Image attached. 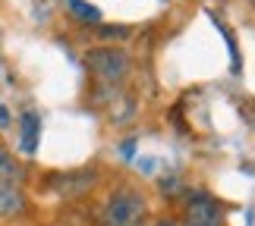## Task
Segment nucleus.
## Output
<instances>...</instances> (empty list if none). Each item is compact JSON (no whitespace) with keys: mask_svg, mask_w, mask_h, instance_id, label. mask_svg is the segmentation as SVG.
<instances>
[{"mask_svg":"<svg viewBox=\"0 0 255 226\" xmlns=\"http://www.w3.org/2000/svg\"><path fill=\"white\" fill-rule=\"evenodd\" d=\"M85 66L92 70L95 78H101L104 85H117V82H123V78L129 75L132 60H129L126 51L107 44V47H92V51L85 54Z\"/></svg>","mask_w":255,"mask_h":226,"instance_id":"f257e3e1","label":"nucleus"},{"mask_svg":"<svg viewBox=\"0 0 255 226\" xmlns=\"http://www.w3.org/2000/svg\"><path fill=\"white\" fill-rule=\"evenodd\" d=\"M145 211H148V204H145L142 192L135 189H117L111 198H107L104 211H101V220L104 226H135Z\"/></svg>","mask_w":255,"mask_h":226,"instance_id":"f03ea898","label":"nucleus"},{"mask_svg":"<svg viewBox=\"0 0 255 226\" xmlns=\"http://www.w3.org/2000/svg\"><path fill=\"white\" fill-rule=\"evenodd\" d=\"M186 226H221V204L208 192H192L186 198Z\"/></svg>","mask_w":255,"mask_h":226,"instance_id":"7ed1b4c3","label":"nucleus"},{"mask_svg":"<svg viewBox=\"0 0 255 226\" xmlns=\"http://www.w3.org/2000/svg\"><path fill=\"white\" fill-rule=\"evenodd\" d=\"M51 189L54 192H60V195H66V198H76V195H82V192H88L95 185V173L92 170H70V173H54L51 179Z\"/></svg>","mask_w":255,"mask_h":226,"instance_id":"20e7f679","label":"nucleus"},{"mask_svg":"<svg viewBox=\"0 0 255 226\" xmlns=\"http://www.w3.org/2000/svg\"><path fill=\"white\" fill-rule=\"evenodd\" d=\"M25 208H28L25 192L19 189L16 182H0V217H3V220L22 217Z\"/></svg>","mask_w":255,"mask_h":226,"instance_id":"39448f33","label":"nucleus"},{"mask_svg":"<svg viewBox=\"0 0 255 226\" xmlns=\"http://www.w3.org/2000/svg\"><path fill=\"white\" fill-rule=\"evenodd\" d=\"M19 132H22V139H19L22 151L25 154H35L38 151V135H41V120H38V113L25 110L22 116H19Z\"/></svg>","mask_w":255,"mask_h":226,"instance_id":"423d86ee","label":"nucleus"},{"mask_svg":"<svg viewBox=\"0 0 255 226\" xmlns=\"http://www.w3.org/2000/svg\"><path fill=\"white\" fill-rule=\"evenodd\" d=\"M22 163H19L16 160V157L13 154H9L6 148H3V145H0V182H22Z\"/></svg>","mask_w":255,"mask_h":226,"instance_id":"0eeeda50","label":"nucleus"},{"mask_svg":"<svg viewBox=\"0 0 255 226\" xmlns=\"http://www.w3.org/2000/svg\"><path fill=\"white\" fill-rule=\"evenodd\" d=\"M66 9H70V16H76L79 22H88V25L101 22V9L95 3H88V0H66Z\"/></svg>","mask_w":255,"mask_h":226,"instance_id":"6e6552de","label":"nucleus"},{"mask_svg":"<svg viewBox=\"0 0 255 226\" xmlns=\"http://www.w3.org/2000/svg\"><path fill=\"white\" fill-rule=\"evenodd\" d=\"M101 38H107V41H114V38H129V28L126 25H120V28H101Z\"/></svg>","mask_w":255,"mask_h":226,"instance_id":"1a4fd4ad","label":"nucleus"},{"mask_svg":"<svg viewBox=\"0 0 255 226\" xmlns=\"http://www.w3.org/2000/svg\"><path fill=\"white\" fill-rule=\"evenodd\" d=\"M9 123H13V113L6 104H0V129H9Z\"/></svg>","mask_w":255,"mask_h":226,"instance_id":"9d476101","label":"nucleus"},{"mask_svg":"<svg viewBox=\"0 0 255 226\" xmlns=\"http://www.w3.org/2000/svg\"><path fill=\"white\" fill-rule=\"evenodd\" d=\"M161 192L164 195H176L180 189H176V179H161Z\"/></svg>","mask_w":255,"mask_h":226,"instance_id":"9b49d317","label":"nucleus"},{"mask_svg":"<svg viewBox=\"0 0 255 226\" xmlns=\"http://www.w3.org/2000/svg\"><path fill=\"white\" fill-rule=\"evenodd\" d=\"M249 3H252V9H255V0H249Z\"/></svg>","mask_w":255,"mask_h":226,"instance_id":"f8f14e48","label":"nucleus"}]
</instances>
